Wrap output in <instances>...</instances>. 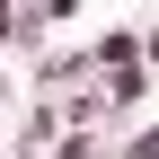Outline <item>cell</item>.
I'll use <instances>...</instances> for the list:
<instances>
[{
	"label": "cell",
	"instance_id": "2",
	"mask_svg": "<svg viewBox=\"0 0 159 159\" xmlns=\"http://www.w3.org/2000/svg\"><path fill=\"white\" fill-rule=\"evenodd\" d=\"M44 159H124V150H106V142H97V133H62V142H53Z\"/></svg>",
	"mask_w": 159,
	"mask_h": 159
},
{
	"label": "cell",
	"instance_id": "5",
	"mask_svg": "<svg viewBox=\"0 0 159 159\" xmlns=\"http://www.w3.org/2000/svg\"><path fill=\"white\" fill-rule=\"evenodd\" d=\"M9 159H44V150H27V142H18V150H9Z\"/></svg>",
	"mask_w": 159,
	"mask_h": 159
},
{
	"label": "cell",
	"instance_id": "1",
	"mask_svg": "<svg viewBox=\"0 0 159 159\" xmlns=\"http://www.w3.org/2000/svg\"><path fill=\"white\" fill-rule=\"evenodd\" d=\"M124 62H142V27H97L89 35V71H124Z\"/></svg>",
	"mask_w": 159,
	"mask_h": 159
},
{
	"label": "cell",
	"instance_id": "6",
	"mask_svg": "<svg viewBox=\"0 0 159 159\" xmlns=\"http://www.w3.org/2000/svg\"><path fill=\"white\" fill-rule=\"evenodd\" d=\"M0 97H9V62H0Z\"/></svg>",
	"mask_w": 159,
	"mask_h": 159
},
{
	"label": "cell",
	"instance_id": "4",
	"mask_svg": "<svg viewBox=\"0 0 159 159\" xmlns=\"http://www.w3.org/2000/svg\"><path fill=\"white\" fill-rule=\"evenodd\" d=\"M142 62H159V27H142Z\"/></svg>",
	"mask_w": 159,
	"mask_h": 159
},
{
	"label": "cell",
	"instance_id": "3",
	"mask_svg": "<svg viewBox=\"0 0 159 159\" xmlns=\"http://www.w3.org/2000/svg\"><path fill=\"white\" fill-rule=\"evenodd\" d=\"M124 159H159V124H142V133H133V142H124Z\"/></svg>",
	"mask_w": 159,
	"mask_h": 159
}]
</instances>
